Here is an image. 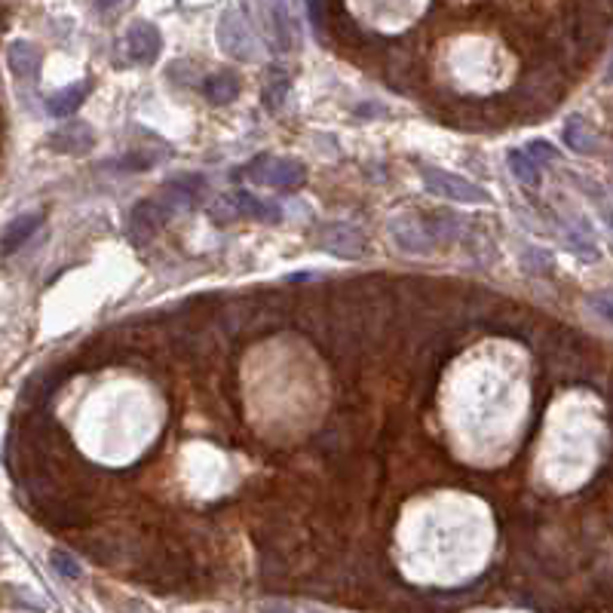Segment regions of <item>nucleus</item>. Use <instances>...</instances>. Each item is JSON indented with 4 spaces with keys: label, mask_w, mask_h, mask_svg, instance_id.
<instances>
[{
    "label": "nucleus",
    "mask_w": 613,
    "mask_h": 613,
    "mask_svg": "<svg viewBox=\"0 0 613 613\" xmlns=\"http://www.w3.org/2000/svg\"><path fill=\"white\" fill-rule=\"evenodd\" d=\"M243 175H249L252 182L267 184V188H273V191H295L304 184L306 166L301 160H291V156L261 154L252 163H245Z\"/></svg>",
    "instance_id": "obj_1"
},
{
    "label": "nucleus",
    "mask_w": 613,
    "mask_h": 613,
    "mask_svg": "<svg viewBox=\"0 0 613 613\" xmlns=\"http://www.w3.org/2000/svg\"><path fill=\"white\" fill-rule=\"evenodd\" d=\"M421 178L436 197L448 200V203H491V193L484 188H478L475 182L454 172H445L439 166H421Z\"/></svg>",
    "instance_id": "obj_2"
},
{
    "label": "nucleus",
    "mask_w": 613,
    "mask_h": 613,
    "mask_svg": "<svg viewBox=\"0 0 613 613\" xmlns=\"http://www.w3.org/2000/svg\"><path fill=\"white\" fill-rule=\"evenodd\" d=\"M218 43L227 56L239 58V62H252L261 56V47L255 40V34L249 31V25L243 22V16L234 10H227L218 22Z\"/></svg>",
    "instance_id": "obj_3"
},
{
    "label": "nucleus",
    "mask_w": 613,
    "mask_h": 613,
    "mask_svg": "<svg viewBox=\"0 0 613 613\" xmlns=\"http://www.w3.org/2000/svg\"><path fill=\"white\" fill-rule=\"evenodd\" d=\"M123 47L132 62L151 65V62H156V56H160V49H163V37L151 22H132L129 31L123 37Z\"/></svg>",
    "instance_id": "obj_4"
},
{
    "label": "nucleus",
    "mask_w": 613,
    "mask_h": 613,
    "mask_svg": "<svg viewBox=\"0 0 613 613\" xmlns=\"http://www.w3.org/2000/svg\"><path fill=\"white\" fill-rule=\"evenodd\" d=\"M172 215H175V209H172L163 197L141 200V203L129 212V234L136 239L154 234L156 227H163V224L172 218Z\"/></svg>",
    "instance_id": "obj_5"
},
{
    "label": "nucleus",
    "mask_w": 613,
    "mask_h": 613,
    "mask_svg": "<svg viewBox=\"0 0 613 613\" xmlns=\"http://www.w3.org/2000/svg\"><path fill=\"white\" fill-rule=\"evenodd\" d=\"M40 224H43V212H28V215L13 218L4 227V234H0V255H4V258L16 255L22 245H25L28 239L37 234V227H40Z\"/></svg>",
    "instance_id": "obj_6"
},
{
    "label": "nucleus",
    "mask_w": 613,
    "mask_h": 613,
    "mask_svg": "<svg viewBox=\"0 0 613 613\" xmlns=\"http://www.w3.org/2000/svg\"><path fill=\"white\" fill-rule=\"evenodd\" d=\"M47 145L56 154H86V151H93L95 136L86 123H68V126H62V129L52 132L47 138Z\"/></svg>",
    "instance_id": "obj_7"
},
{
    "label": "nucleus",
    "mask_w": 613,
    "mask_h": 613,
    "mask_svg": "<svg viewBox=\"0 0 613 613\" xmlns=\"http://www.w3.org/2000/svg\"><path fill=\"white\" fill-rule=\"evenodd\" d=\"M6 62H10V71L16 74L19 80H31L34 84L37 74H40L43 56L31 40H13L10 49H6Z\"/></svg>",
    "instance_id": "obj_8"
},
{
    "label": "nucleus",
    "mask_w": 613,
    "mask_h": 613,
    "mask_svg": "<svg viewBox=\"0 0 613 613\" xmlns=\"http://www.w3.org/2000/svg\"><path fill=\"white\" fill-rule=\"evenodd\" d=\"M89 89H93L89 86V80H84V84H71V86L58 89V93H52L47 99V114L49 117H71L74 111L86 102Z\"/></svg>",
    "instance_id": "obj_9"
},
{
    "label": "nucleus",
    "mask_w": 613,
    "mask_h": 613,
    "mask_svg": "<svg viewBox=\"0 0 613 613\" xmlns=\"http://www.w3.org/2000/svg\"><path fill=\"white\" fill-rule=\"evenodd\" d=\"M393 239L405 252H430L432 249L430 227L421 221H395L393 224Z\"/></svg>",
    "instance_id": "obj_10"
},
{
    "label": "nucleus",
    "mask_w": 613,
    "mask_h": 613,
    "mask_svg": "<svg viewBox=\"0 0 613 613\" xmlns=\"http://www.w3.org/2000/svg\"><path fill=\"white\" fill-rule=\"evenodd\" d=\"M234 206H236V212H243V215H249V218H255V221H282V209L271 203V200H261L255 197V193H249V191H239L236 197H234Z\"/></svg>",
    "instance_id": "obj_11"
},
{
    "label": "nucleus",
    "mask_w": 613,
    "mask_h": 613,
    "mask_svg": "<svg viewBox=\"0 0 613 613\" xmlns=\"http://www.w3.org/2000/svg\"><path fill=\"white\" fill-rule=\"evenodd\" d=\"M203 93H206V99H209V102L227 104V102H234L236 95H239V77H236V74H230V71L212 74V77L206 80Z\"/></svg>",
    "instance_id": "obj_12"
},
{
    "label": "nucleus",
    "mask_w": 613,
    "mask_h": 613,
    "mask_svg": "<svg viewBox=\"0 0 613 613\" xmlns=\"http://www.w3.org/2000/svg\"><path fill=\"white\" fill-rule=\"evenodd\" d=\"M564 138H567V145H571V151H577V154H592L595 145H598L595 132L589 129V123L582 117H571V120H567Z\"/></svg>",
    "instance_id": "obj_13"
},
{
    "label": "nucleus",
    "mask_w": 613,
    "mask_h": 613,
    "mask_svg": "<svg viewBox=\"0 0 613 613\" xmlns=\"http://www.w3.org/2000/svg\"><path fill=\"white\" fill-rule=\"evenodd\" d=\"M510 169L521 184H528V188H537V184H540V163H537L528 151H512Z\"/></svg>",
    "instance_id": "obj_14"
},
{
    "label": "nucleus",
    "mask_w": 613,
    "mask_h": 613,
    "mask_svg": "<svg viewBox=\"0 0 613 613\" xmlns=\"http://www.w3.org/2000/svg\"><path fill=\"white\" fill-rule=\"evenodd\" d=\"M49 564H52V571L58 573V577H65V580H80V562L77 558L71 555V552H65V549H52L49 552Z\"/></svg>",
    "instance_id": "obj_15"
},
{
    "label": "nucleus",
    "mask_w": 613,
    "mask_h": 613,
    "mask_svg": "<svg viewBox=\"0 0 613 613\" xmlns=\"http://www.w3.org/2000/svg\"><path fill=\"white\" fill-rule=\"evenodd\" d=\"M286 93H289V74L271 71V80H267V89H264V102L271 104V108H280L282 99H286Z\"/></svg>",
    "instance_id": "obj_16"
},
{
    "label": "nucleus",
    "mask_w": 613,
    "mask_h": 613,
    "mask_svg": "<svg viewBox=\"0 0 613 613\" xmlns=\"http://www.w3.org/2000/svg\"><path fill=\"white\" fill-rule=\"evenodd\" d=\"M528 154L534 156L537 163H555V160H558V151L549 145V141H530V145H528Z\"/></svg>",
    "instance_id": "obj_17"
},
{
    "label": "nucleus",
    "mask_w": 613,
    "mask_h": 613,
    "mask_svg": "<svg viewBox=\"0 0 613 613\" xmlns=\"http://www.w3.org/2000/svg\"><path fill=\"white\" fill-rule=\"evenodd\" d=\"M592 306H595L598 313H601L604 319H610V323H613V298H608V295L592 298Z\"/></svg>",
    "instance_id": "obj_18"
},
{
    "label": "nucleus",
    "mask_w": 613,
    "mask_h": 613,
    "mask_svg": "<svg viewBox=\"0 0 613 613\" xmlns=\"http://www.w3.org/2000/svg\"><path fill=\"white\" fill-rule=\"evenodd\" d=\"M95 4H99V10H114V6L126 4V0H95Z\"/></svg>",
    "instance_id": "obj_19"
},
{
    "label": "nucleus",
    "mask_w": 613,
    "mask_h": 613,
    "mask_svg": "<svg viewBox=\"0 0 613 613\" xmlns=\"http://www.w3.org/2000/svg\"><path fill=\"white\" fill-rule=\"evenodd\" d=\"M610 224H613V215H610Z\"/></svg>",
    "instance_id": "obj_20"
}]
</instances>
